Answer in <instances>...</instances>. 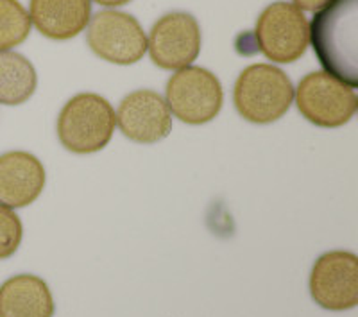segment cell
Segmentation results:
<instances>
[{"label": "cell", "instance_id": "1", "mask_svg": "<svg viewBox=\"0 0 358 317\" xmlns=\"http://www.w3.org/2000/svg\"><path fill=\"white\" fill-rule=\"evenodd\" d=\"M308 41L326 73L358 86V0H330L315 11Z\"/></svg>", "mask_w": 358, "mask_h": 317}, {"label": "cell", "instance_id": "2", "mask_svg": "<svg viewBox=\"0 0 358 317\" xmlns=\"http://www.w3.org/2000/svg\"><path fill=\"white\" fill-rule=\"evenodd\" d=\"M236 111L252 124L280 120L294 102V86L283 70L267 63L251 65L238 76L233 92Z\"/></svg>", "mask_w": 358, "mask_h": 317}, {"label": "cell", "instance_id": "3", "mask_svg": "<svg viewBox=\"0 0 358 317\" xmlns=\"http://www.w3.org/2000/svg\"><path fill=\"white\" fill-rule=\"evenodd\" d=\"M117 117L110 102L97 94H79L63 106L57 136L70 153L92 155L104 149L113 136Z\"/></svg>", "mask_w": 358, "mask_h": 317}, {"label": "cell", "instance_id": "4", "mask_svg": "<svg viewBox=\"0 0 358 317\" xmlns=\"http://www.w3.org/2000/svg\"><path fill=\"white\" fill-rule=\"evenodd\" d=\"M297 110L319 127H341L355 117L358 97L355 90L326 72H312L296 88Z\"/></svg>", "mask_w": 358, "mask_h": 317}, {"label": "cell", "instance_id": "5", "mask_svg": "<svg viewBox=\"0 0 358 317\" xmlns=\"http://www.w3.org/2000/svg\"><path fill=\"white\" fill-rule=\"evenodd\" d=\"M224 94L215 73L201 66H185L169 79L167 106L181 122L201 126L219 115Z\"/></svg>", "mask_w": 358, "mask_h": 317}, {"label": "cell", "instance_id": "6", "mask_svg": "<svg viewBox=\"0 0 358 317\" xmlns=\"http://www.w3.org/2000/svg\"><path fill=\"white\" fill-rule=\"evenodd\" d=\"M258 47L274 63H292L308 47V22L290 2H273L262 11L255 29Z\"/></svg>", "mask_w": 358, "mask_h": 317}, {"label": "cell", "instance_id": "7", "mask_svg": "<svg viewBox=\"0 0 358 317\" xmlns=\"http://www.w3.org/2000/svg\"><path fill=\"white\" fill-rule=\"evenodd\" d=\"M86 41L104 62L115 65H133L147 52V36L138 20L127 13L99 11L88 22Z\"/></svg>", "mask_w": 358, "mask_h": 317}, {"label": "cell", "instance_id": "8", "mask_svg": "<svg viewBox=\"0 0 358 317\" xmlns=\"http://www.w3.org/2000/svg\"><path fill=\"white\" fill-rule=\"evenodd\" d=\"M147 49L156 66L181 70L196 62L201 52V27L190 13L163 15L151 29Z\"/></svg>", "mask_w": 358, "mask_h": 317}, {"label": "cell", "instance_id": "9", "mask_svg": "<svg viewBox=\"0 0 358 317\" xmlns=\"http://www.w3.org/2000/svg\"><path fill=\"white\" fill-rule=\"evenodd\" d=\"M310 294L319 307L334 312L358 305V258L350 251L319 256L310 274Z\"/></svg>", "mask_w": 358, "mask_h": 317}, {"label": "cell", "instance_id": "10", "mask_svg": "<svg viewBox=\"0 0 358 317\" xmlns=\"http://www.w3.org/2000/svg\"><path fill=\"white\" fill-rule=\"evenodd\" d=\"M115 117L124 136L143 146L167 139L172 131L167 102L152 90H136L126 95Z\"/></svg>", "mask_w": 358, "mask_h": 317}, {"label": "cell", "instance_id": "11", "mask_svg": "<svg viewBox=\"0 0 358 317\" xmlns=\"http://www.w3.org/2000/svg\"><path fill=\"white\" fill-rule=\"evenodd\" d=\"M45 187V169L40 160L25 150L0 156V204L24 208L40 197Z\"/></svg>", "mask_w": 358, "mask_h": 317}, {"label": "cell", "instance_id": "12", "mask_svg": "<svg viewBox=\"0 0 358 317\" xmlns=\"http://www.w3.org/2000/svg\"><path fill=\"white\" fill-rule=\"evenodd\" d=\"M31 24L50 40H70L90 22V0H31Z\"/></svg>", "mask_w": 358, "mask_h": 317}, {"label": "cell", "instance_id": "13", "mask_svg": "<svg viewBox=\"0 0 358 317\" xmlns=\"http://www.w3.org/2000/svg\"><path fill=\"white\" fill-rule=\"evenodd\" d=\"M49 285L34 274H18L0 285V317H52Z\"/></svg>", "mask_w": 358, "mask_h": 317}, {"label": "cell", "instance_id": "14", "mask_svg": "<svg viewBox=\"0 0 358 317\" xmlns=\"http://www.w3.org/2000/svg\"><path fill=\"white\" fill-rule=\"evenodd\" d=\"M36 70L27 57L18 52H0V104L18 106L33 97Z\"/></svg>", "mask_w": 358, "mask_h": 317}, {"label": "cell", "instance_id": "15", "mask_svg": "<svg viewBox=\"0 0 358 317\" xmlns=\"http://www.w3.org/2000/svg\"><path fill=\"white\" fill-rule=\"evenodd\" d=\"M31 25V17L18 0H0V52L24 43Z\"/></svg>", "mask_w": 358, "mask_h": 317}, {"label": "cell", "instance_id": "16", "mask_svg": "<svg viewBox=\"0 0 358 317\" xmlns=\"http://www.w3.org/2000/svg\"><path fill=\"white\" fill-rule=\"evenodd\" d=\"M22 223L11 208L0 204V260L17 253L22 242Z\"/></svg>", "mask_w": 358, "mask_h": 317}, {"label": "cell", "instance_id": "17", "mask_svg": "<svg viewBox=\"0 0 358 317\" xmlns=\"http://www.w3.org/2000/svg\"><path fill=\"white\" fill-rule=\"evenodd\" d=\"M294 2H296L294 6H297L301 11L303 9H305V11H317L322 6L328 4L330 0H294Z\"/></svg>", "mask_w": 358, "mask_h": 317}, {"label": "cell", "instance_id": "18", "mask_svg": "<svg viewBox=\"0 0 358 317\" xmlns=\"http://www.w3.org/2000/svg\"><path fill=\"white\" fill-rule=\"evenodd\" d=\"M94 2H97V4L101 6H124L127 4V2H131V0H94Z\"/></svg>", "mask_w": 358, "mask_h": 317}]
</instances>
